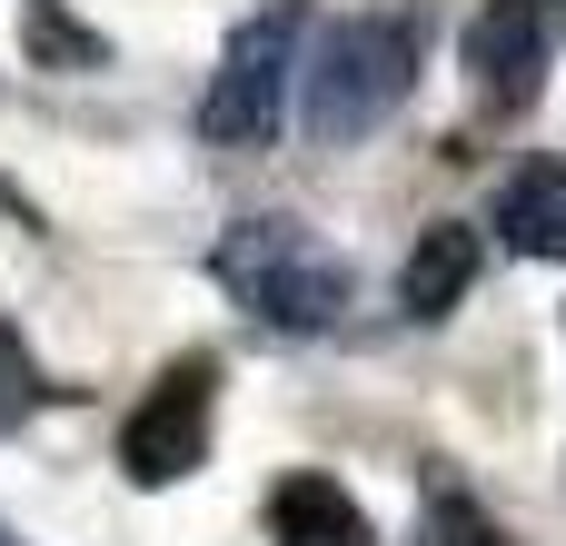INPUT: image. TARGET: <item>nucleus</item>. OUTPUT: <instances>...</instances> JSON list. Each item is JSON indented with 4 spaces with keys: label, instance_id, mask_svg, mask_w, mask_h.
<instances>
[{
    "label": "nucleus",
    "instance_id": "423d86ee",
    "mask_svg": "<svg viewBox=\"0 0 566 546\" xmlns=\"http://www.w3.org/2000/svg\"><path fill=\"white\" fill-rule=\"evenodd\" d=\"M497 239L517 259H566V159H517L497 179Z\"/></svg>",
    "mask_w": 566,
    "mask_h": 546
},
{
    "label": "nucleus",
    "instance_id": "f03ea898",
    "mask_svg": "<svg viewBox=\"0 0 566 546\" xmlns=\"http://www.w3.org/2000/svg\"><path fill=\"white\" fill-rule=\"evenodd\" d=\"M298 80H308V129L328 149H348L368 129H388L398 99L418 90V30L398 10H348V20L318 30V50H308Z\"/></svg>",
    "mask_w": 566,
    "mask_h": 546
},
{
    "label": "nucleus",
    "instance_id": "39448f33",
    "mask_svg": "<svg viewBox=\"0 0 566 546\" xmlns=\"http://www.w3.org/2000/svg\"><path fill=\"white\" fill-rule=\"evenodd\" d=\"M557 50H566V0H488V10L468 20V80H478L497 109H527V99L547 90Z\"/></svg>",
    "mask_w": 566,
    "mask_h": 546
},
{
    "label": "nucleus",
    "instance_id": "6e6552de",
    "mask_svg": "<svg viewBox=\"0 0 566 546\" xmlns=\"http://www.w3.org/2000/svg\"><path fill=\"white\" fill-rule=\"evenodd\" d=\"M468 288H478V229H458V219L418 229V249H408V269H398V308H408V318H448Z\"/></svg>",
    "mask_w": 566,
    "mask_h": 546
},
{
    "label": "nucleus",
    "instance_id": "20e7f679",
    "mask_svg": "<svg viewBox=\"0 0 566 546\" xmlns=\"http://www.w3.org/2000/svg\"><path fill=\"white\" fill-rule=\"evenodd\" d=\"M209 398H219V358H179L119 428V468L129 487H179L209 458Z\"/></svg>",
    "mask_w": 566,
    "mask_h": 546
},
{
    "label": "nucleus",
    "instance_id": "7ed1b4c3",
    "mask_svg": "<svg viewBox=\"0 0 566 546\" xmlns=\"http://www.w3.org/2000/svg\"><path fill=\"white\" fill-rule=\"evenodd\" d=\"M298 30H308L298 0H279V10H259V20L229 30V50H219V70L199 90V139L209 149H269L279 139L289 80H298Z\"/></svg>",
    "mask_w": 566,
    "mask_h": 546
},
{
    "label": "nucleus",
    "instance_id": "f257e3e1",
    "mask_svg": "<svg viewBox=\"0 0 566 546\" xmlns=\"http://www.w3.org/2000/svg\"><path fill=\"white\" fill-rule=\"evenodd\" d=\"M209 279H219L249 318L289 328V338L338 328V318H348V298H358V269H348V259H338L308 219H279V209L229 219V239L209 249Z\"/></svg>",
    "mask_w": 566,
    "mask_h": 546
},
{
    "label": "nucleus",
    "instance_id": "9b49d317",
    "mask_svg": "<svg viewBox=\"0 0 566 546\" xmlns=\"http://www.w3.org/2000/svg\"><path fill=\"white\" fill-rule=\"evenodd\" d=\"M40 408V368H30V348H20V328L0 318V428H20Z\"/></svg>",
    "mask_w": 566,
    "mask_h": 546
},
{
    "label": "nucleus",
    "instance_id": "1a4fd4ad",
    "mask_svg": "<svg viewBox=\"0 0 566 546\" xmlns=\"http://www.w3.org/2000/svg\"><path fill=\"white\" fill-rule=\"evenodd\" d=\"M20 40H30L40 70H99V30H80L60 0H30V10H20Z\"/></svg>",
    "mask_w": 566,
    "mask_h": 546
},
{
    "label": "nucleus",
    "instance_id": "9d476101",
    "mask_svg": "<svg viewBox=\"0 0 566 546\" xmlns=\"http://www.w3.org/2000/svg\"><path fill=\"white\" fill-rule=\"evenodd\" d=\"M418 537H428V546H507L497 527H488V507H478L468 487H448V477L428 487V517H418Z\"/></svg>",
    "mask_w": 566,
    "mask_h": 546
},
{
    "label": "nucleus",
    "instance_id": "0eeeda50",
    "mask_svg": "<svg viewBox=\"0 0 566 546\" xmlns=\"http://www.w3.org/2000/svg\"><path fill=\"white\" fill-rule=\"evenodd\" d=\"M269 537L279 546H368V517H358V497L338 477L298 468V477L269 487Z\"/></svg>",
    "mask_w": 566,
    "mask_h": 546
},
{
    "label": "nucleus",
    "instance_id": "f8f14e48",
    "mask_svg": "<svg viewBox=\"0 0 566 546\" xmlns=\"http://www.w3.org/2000/svg\"><path fill=\"white\" fill-rule=\"evenodd\" d=\"M0 546H10V527H0Z\"/></svg>",
    "mask_w": 566,
    "mask_h": 546
}]
</instances>
